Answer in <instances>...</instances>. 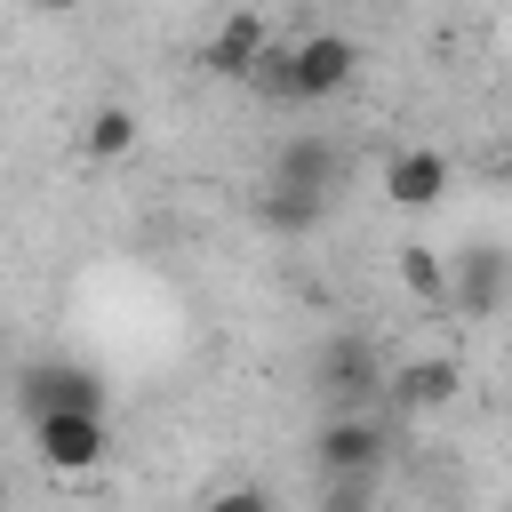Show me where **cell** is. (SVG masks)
Instances as JSON below:
<instances>
[{
	"mask_svg": "<svg viewBox=\"0 0 512 512\" xmlns=\"http://www.w3.org/2000/svg\"><path fill=\"white\" fill-rule=\"evenodd\" d=\"M256 72H264L280 96H296V104H320V96H344V88H352V72H360V48H352L344 32H304L296 48H272Z\"/></svg>",
	"mask_w": 512,
	"mask_h": 512,
	"instance_id": "obj_1",
	"label": "cell"
},
{
	"mask_svg": "<svg viewBox=\"0 0 512 512\" xmlns=\"http://www.w3.org/2000/svg\"><path fill=\"white\" fill-rule=\"evenodd\" d=\"M312 392L328 400V416L344 408H376L384 400V352L360 336V328H336L312 344Z\"/></svg>",
	"mask_w": 512,
	"mask_h": 512,
	"instance_id": "obj_2",
	"label": "cell"
},
{
	"mask_svg": "<svg viewBox=\"0 0 512 512\" xmlns=\"http://www.w3.org/2000/svg\"><path fill=\"white\" fill-rule=\"evenodd\" d=\"M32 448L56 480H88L112 464V432H104V408H48L32 416Z\"/></svg>",
	"mask_w": 512,
	"mask_h": 512,
	"instance_id": "obj_3",
	"label": "cell"
},
{
	"mask_svg": "<svg viewBox=\"0 0 512 512\" xmlns=\"http://www.w3.org/2000/svg\"><path fill=\"white\" fill-rule=\"evenodd\" d=\"M312 472H320V480H360V472H384V424H376L368 408L320 416V432H312Z\"/></svg>",
	"mask_w": 512,
	"mask_h": 512,
	"instance_id": "obj_4",
	"label": "cell"
},
{
	"mask_svg": "<svg viewBox=\"0 0 512 512\" xmlns=\"http://www.w3.org/2000/svg\"><path fill=\"white\" fill-rule=\"evenodd\" d=\"M448 184H456V168H448L440 144H392V152H384V200H392V208L424 216V208L448 200Z\"/></svg>",
	"mask_w": 512,
	"mask_h": 512,
	"instance_id": "obj_5",
	"label": "cell"
},
{
	"mask_svg": "<svg viewBox=\"0 0 512 512\" xmlns=\"http://www.w3.org/2000/svg\"><path fill=\"white\" fill-rule=\"evenodd\" d=\"M264 56H272V24H264L256 8H232V16L208 32V48H200V64H208L216 80H256Z\"/></svg>",
	"mask_w": 512,
	"mask_h": 512,
	"instance_id": "obj_6",
	"label": "cell"
},
{
	"mask_svg": "<svg viewBox=\"0 0 512 512\" xmlns=\"http://www.w3.org/2000/svg\"><path fill=\"white\" fill-rule=\"evenodd\" d=\"M272 184H280V192H304V200H328V192L344 184V152H336L320 128H304V136H288V144H280Z\"/></svg>",
	"mask_w": 512,
	"mask_h": 512,
	"instance_id": "obj_7",
	"label": "cell"
},
{
	"mask_svg": "<svg viewBox=\"0 0 512 512\" xmlns=\"http://www.w3.org/2000/svg\"><path fill=\"white\" fill-rule=\"evenodd\" d=\"M504 288H512V256L504 248H488V240H472L464 256H448V304L456 312H496L504 304Z\"/></svg>",
	"mask_w": 512,
	"mask_h": 512,
	"instance_id": "obj_8",
	"label": "cell"
},
{
	"mask_svg": "<svg viewBox=\"0 0 512 512\" xmlns=\"http://www.w3.org/2000/svg\"><path fill=\"white\" fill-rule=\"evenodd\" d=\"M136 144H144L136 104H96V112L80 120V152H88V160H104V168H112V160H128Z\"/></svg>",
	"mask_w": 512,
	"mask_h": 512,
	"instance_id": "obj_9",
	"label": "cell"
},
{
	"mask_svg": "<svg viewBox=\"0 0 512 512\" xmlns=\"http://www.w3.org/2000/svg\"><path fill=\"white\" fill-rule=\"evenodd\" d=\"M384 400L392 408H448L456 400V360H408V368H392Z\"/></svg>",
	"mask_w": 512,
	"mask_h": 512,
	"instance_id": "obj_10",
	"label": "cell"
},
{
	"mask_svg": "<svg viewBox=\"0 0 512 512\" xmlns=\"http://www.w3.org/2000/svg\"><path fill=\"white\" fill-rule=\"evenodd\" d=\"M24 400H32V416H48V408H104V384L88 368H72V360H48Z\"/></svg>",
	"mask_w": 512,
	"mask_h": 512,
	"instance_id": "obj_11",
	"label": "cell"
},
{
	"mask_svg": "<svg viewBox=\"0 0 512 512\" xmlns=\"http://www.w3.org/2000/svg\"><path fill=\"white\" fill-rule=\"evenodd\" d=\"M392 280H400L416 304H448V248H424V240L392 248Z\"/></svg>",
	"mask_w": 512,
	"mask_h": 512,
	"instance_id": "obj_12",
	"label": "cell"
},
{
	"mask_svg": "<svg viewBox=\"0 0 512 512\" xmlns=\"http://www.w3.org/2000/svg\"><path fill=\"white\" fill-rule=\"evenodd\" d=\"M320 216H328V200H304V192H280V184L256 192V224L264 232H312Z\"/></svg>",
	"mask_w": 512,
	"mask_h": 512,
	"instance_id": "obj_13",
	"label": "cell"
},
{
	"mask_svg": "<svg viewBox=\"0 0 512 512\" xmlns=\"http://www.w3.org/2000/svg\"><path fill=\"white\" fill-rule=\"evenodd\" d=\"M376 480H384V472H360V480H320V504H312V512H376Z\"/></svg>",
	"mask_w": 512,
	"mask_h": 512,
	"instance_id": "obj_14",
	"label": "cell"
},
{
	"mask_svg": "<svg viewBox=\"0 0 512 512\" xmlns=\"http://www.w3.org/2000/svg\"><path fill=\"white\" fill-rule=\"evenodd\" d=\"M200 512H272V496H264V488H248V480H240V488H216V496H208V504H200Z\"/></svg>",
	"mask_w": 512,
	"mask_h": 512,
	"instance_id": "obj_15",
	"label": "cell"
},
{
	"mask_svg": "<svg viewBox=\"0 0 512 512\" xmlns=\"http://www.w3.org/2000/svg\"><path fill=\"white\" fill-rule=\"evenodd\" d=\"M32 8H48V16H72V8H88V0H32Z\"/></svg>",
	"mask_w": 512,
	"mask_h": 512,
	"instance_id": "obj_16",
	"label": "cell"
},
{
	"mask_svg": "<svg viewBox=\"0 0 512 512\" xmlns=\"http://www.w3.org/2000/svg\"><path fill=\"white\" fill-rule=\"evenodd\" d=\"M0 384H8V360H0Z\"/></svg>",
	"mask_w": 512,
	"mask_h": 512,
	"instance_id": "obj_17",
	"label": "cell"
}]
</instances>
